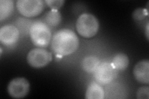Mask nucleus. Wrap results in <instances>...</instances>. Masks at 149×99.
<instances>
[{
  "label": "nucleus",
  "instance_id": "obj_1",
  "mask_svg": "<svg viewBox=\"0 0 149 99\" xmlns=\"http://www.w3.org/2000/svg\"><path fill=\"white\" fill-rule=\"evenodd\" d=\"M51 45L54 53L60 56H67L74 53L78 48V37L73 30L62 29L54 35Z\"/></svg>",
  "mask_w": 149,
  "mask_h": 99
},
{
  "label": "nucleus",
  "instance_id": "obj_2",
  "mask_svg": "<svg viewBox=\"0 0 149 99\" xmlns=\"http://www.w3.org/2000/svg\"><path fill=\"white\" fill-rule=\"evenodd\" d=\"M29 34L35 46L39 48H45L49 45L52 33L47 24L40 21H35L30 27Z\"/></svg>",
  "mask_w": 149,
  "mask_h": 99
},
{
  "label": "nucleus",
  "instance_id": "obj_3",
  "mask_svg": "<svg viewBox=\"0 0 149 99\" xmlns=\"http://www.w3.org/2000/svg\"><path fill=\"white\" fill-rule=\"evenodd\" d=\"M78 34L85 38L94 37L99 30V22L92 14L83 13L78 17L76 22Z\"/></svg>",
  "mask_w": 149,
  "mask_h": 99
},
{
  "label": "nucleus",
  "instance_id": "obj_4",
  "mask_svg": "<svg viewBox=\"0 0 149 99\" xmlns=\"http://www.w3.org/2000/svg\"><path fill=\"white\" fill-rule=\"evenodd\" d=\"M16 5L22 16L31 17L38 16L42 12L44 1L42 0H17Z\"/></svg>",
  "mask_w": 149,
  "mask_h": 99
},
{
  "label": "nucleus",
  "instance_id": "obj_5",
  "mask_svg": "<svg viewBox=\"0 0 149 99\" xmlns=\"http://www.w3.org/2000/svg\"><path fill=\"white\" fill-rule=\"evenodd\" d=\"M52 60V55L41 48L31 50L27 55V63L32 67L40 68L45 66Z\"/></svg>",
  "mask_w": 149,
  "mask_h": 99
},
{
  "label": "nucleus",
  "instance_id": "obj_6",
  "mask_svg": "<svg viewBox=\"0 0 149 99\" xmlns=\"http://www.w3.org/2000/svg\"><path fill=\"white\" fill-rule=\"evenodd\" d=\"M30 84L24 78H17L9 82L8 92L11 97L22 98L25 97L29 92Z\"/></svg>",
  "mask_w": 149,
  "mask_h": 99
},
{
  "label": "nucleus",
  "instance_id": "obj_7",
  "mask_svg": "<svg viewBox=\"0 0 149 99\" xmlns=\"http://www.w3.org/2000/svg\"><path fill=\"white\" fill-rule=\"evenodd\" d=\"M117 72L111 63L103 62L99 64L94 72V77L96 82L101 85L109 84L116 76Z\"/></svg>",
  "mask_w": 149,
  "mask_h": 99
},
{
  "label": "nucleus",
  "instance_id": "obj_8",
  "mask_svg": "<svg viewBox=\"0 0 149 99\" xmlns=\"http://www.w3.org/2000/svg\"><path fill=\"white\" fill-rule=\"evenodd\" d=\"M19 38V30L14 25H5L0 29V42L4 45L15 44Z\"/></svg>",
  "mask_w": 149,
  "mask_h": 99
},
{
  "label": "nucleus",
  "instance_id": "obj_9",
  "mask_svg": "<svg viewBox=\"0 0 149 99\" xmlns=\"http://www.w3.org/2000/svg\"><path fill=\"white\" fill-rule=\"evenodd\" d=\"M134 76L137 81L142 84L149 83V61L148 60L138 62L134 68Z\"/></svg>",
  "mask_w": 149,
  "mask_h": 99
},
{
  "label": "nucleus",
  "instance_id": "obj_10",
  "mask_svg": "<svg viewBox=\"0 0 149 99\" xmlns=\"http://www.w3.org/2000/svg\"><path fill=\"white\" fill-rule=\"evenodd\" d=\"M104 92L100 84L91 82L88 86L86 92L85 98L87 99H103Z\"/></svg>",
  "mask_w": 149,
  "mask_h": 99
},
{
  "label": "nucleus",
  "instance_id": "obj_11",
  "mask_svg": "<svg viewBox=\"0 0 149 99\" xmlns=\"http://www.w3.org/2000/svg\"><path fill=\"white\" fill-rule=\"evenodd\" d=\"M100 64V60L96 56L90 55L86 56L83 60L82 67L86 72L88 73H92L95 71V70L97 69Z\"/></svg>",
  "mask_w": 149,
  "mask_h": 99
},
{
  "label": "nucleus",
  "instance_id": "obj_12",
  "mask_svg": "<svg viewBox=\"0 0 149 99\" xmlns=\"http://www.w3.org/2000/svg\"><path fill=\"white\" fill-rule=\"evenodd\" d=\"M129 60L128 56L123 53L116 55L112 61L111 64L116 70L124 71L128 67Z\"/></svg>",
  "mask_w": 149,
  "mask_h": 99
},
{
  "label": "nucleus",
  "instance_id": "obj_13",
  "mask_svg": "<svg viewBox=\"0 0 149 99\" xmlns=\"http://www.w3.org/2000/svg\"><path fill=\"white\" fill-rule=\"evenodd\" d=\"M14 10V1L13 0H1L0 1V21H2L10 16Z\"/></svg>",
  "mask_w": 149,
  "mask_h": 99
},
{
  "label": "nucleus",
  "instance_id": "obj_14",
  "mask_svg": "<svg viewBox=\"0 0 149 99\" xmlns=\"http://www.w3.org/2000/svg\"><path fill=\"white\" fill-rule=\"evenodd\" d=\"M61 15L58 10H50L45 17L47 24L51 26H58L61 21Z\"/></svg>",
  "mask_w": 149,
  "mask_h": 99
},
{
  "label": "nucleus",
  "instance_id": "obj_15",
  "mask_svg": "<svg viewBox=\"0 0 149 99\" xmlns=\"http://www.w3.org/2000/svg\"><path fill=\"white\" fill-rule=\"evenodd\" d=\"M45 3L51 8L52 10H58L65 3L64 0H45Z\"/></svg>",
  "mask_w": 149,
  "mask_h": 99
},
{
  "label": "nucleus",
  "instance_id": "obj_16",
  "mask_svg": "<svg viewBox=\"0 0 149 99\" xmlns=\"http://www.w3.org/2000/svg\"><path fill=\"white\" fill-rule=\"evenodd\" d=\"M145 15H148L147 10L145 9L138 8L135 10L132 14L133 18L136 21H141L145 17Z\"/></svg>",
  "mask_w": 149,
  "mask_h": 99
},
{
  "label": "nucleus",
  "instance_id": "obj_17",
  "mask_svg": "<svg viewBox=\"0 0 149 99\" xmlns=\"http://www.w3.org/2000/svg\"><path fill=\"white\" fill-rule=\"evenodd\" d=\"M148 86H143L139 89L137 92V98L139 99L146 98L148 99L149 98V91Z\"/></svg>",
  "mask_w": 149,
  "mask_h": 99
},
{
  "label": "nucleus",
  "instance_id": "obj_18",
  "mask_svg": "<svg viewBox=\"0 0 149 99\" xmlns=\"http://www.w3.org/2000/svg\"><path fill=\"white\" fill-rule=\"evenodd\" d=\"M146 37H147V39L148 40V22L147 24L146 27Z\"/></svg>",
  "mask_w": 149,
  "mask_h": 99
}]
</instances>
